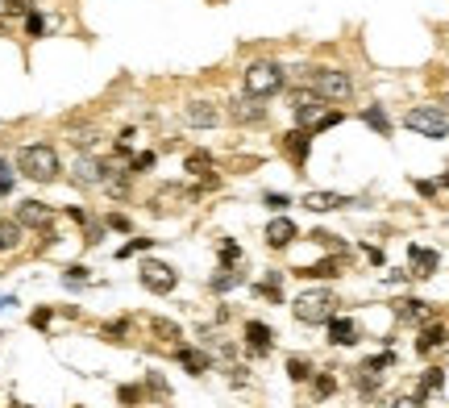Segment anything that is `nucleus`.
Here are the masks:
<instances>
[{"label": "nucleus", "instance_id": "f257e3e1", "mask_svg": "<svg viewBox=\"0 0 449 408\" xmlns=\"http://www.w3.org/2000/svg\"><path fill=\"white\" fill-rule=\"evenodd\" d=\"M17 167H21V175H30V180L50 183V180H58V167H63V163H58V150H54V146L34 142V146H25V150H21Z\"/></svg>", "mask_w": 449, "mask_h": 408}, {"label": "nucleus", "instance_id": "f03ea898", "mask_svg": "<svg viewBox=\"0 0 449 408\" xmlns=\"http://www.w3.org/2000/svg\"><path fill=\"white\" fill-rule=\"evenodd\" d=\"M279 88H283V67H279V63L258 58V63H250V67H246V92H250L254 100L274 96Z\"/></svg>", "mask_w": 449, "mask_h": 408}, {"label": "nucleus", "instance_id": "7ed1b4c3", "mask_svg": "<svg viewBox=\"0 0 449 408\" xmlns=\"http://www.w3.org/2000/svg\"><path fill=\"white\" fill-rule=\"evenodd\" d=\"M333 296L329 292H320V288H312V292H300L296 296V304H291V313L304 321V325H320V321H329L333 317Z\"/></svg>", "mask_w": 449, "mask_h": 408}, {"label": "nucleus", "instance_id": "20e7f679", "mask_svg": "<svg viewBox=\"0 0 449 408\" xmlns=\"http://www.w3.org/2000/svg\"><path fill=\"white\" fill-rule=\"evenodd\" d=\"M404 125L420 137H445L449 134V117L441 109H412L404 117Z\"/></svg>", "mask_w": 449, "mask_h": 408}, {"label": "nucleus", "instance_id": "39448f33", "mask_svg": "<svg viewBox=\"0 0 449 408\" xmlns=\"http://www.w3.org/2000/svg\"><path fill=\"white\" fill-rule=\"evenodd\" d=\"M312 92L320 96V100H350L354 96V80L346 75V71H316L312 75Z\"/></svg>", "mask_w": 449, "mask_h": 408}, {"label": "nucleus", "instance_id": "423d86ee", "mask_svg": "<svg viewBox=\"0 0 449 408\" xmlns=\"http://www.w3.org/2000/svg\"><path fill=\"white\" fill-rule=\"evenodd\" d=\"M141 288L167 296V292H175V271L167 263H141Z\"/></svg>", "mask_w": 449, "mask_h": 408}, {"label": "nucleus", "instance_id": "0eeeda50", "mask_svg": "<svg viewBox=\"0 0 449 408\" xmlns=\"http://www.w3.org/2000/svg\"><path fill=\"white\" fill-rule=\"evenodd\" d=\"M183 121H187L191 130H213V125H221V109L208 104V100H191V104L183 109Z\"/></svg>", "mask_w": 449, "mask_h": 408}, {"label": "nucleus", "instance_id": "6e6552de", "mask_svg": "<svg viewBox=\"0 0 449 408\" xmlns=\"http://www.w3.org/2000/svg\"><path fill=\"white\" fill-rule=\"evenodd\" d=\"M50 217H54V213H50V204H42V200H21L13 221H17L21 229H25V225H30V229H46V225H50Z\"/></svg>", "mask_w": 449, "mask_h": 408}, {"label": "nucleus", "instance_id": "1a4fd4ad", "mask_svg": "<svg viewBox=\"0 0 449 408\" xmlns=\"http://www.w3.org/2000/svg\"><path fill=\"white\" fill-rule=\"evenodd\" d=\"M308 150H312V137H308V130H291V134L283 137V154H287L296 167H304V163H308Z\"/></svg>", "mask_w": 449, "mask_h": 408}, {"label": "nucleus", "instance_id": "9d476101", "mask_svg": "<svg viewBox=\"0 0 449 408\" xmlns=\"http://www.w3.org/2000/svg\"><path fill=\"white\" fill-rule=\"evenodd\" d=\"M71 171H75V183H80V187H96V183H104V163H96L91 154H80Z\"/></svg>", "mask_w": 449, "mask_h": 408}, {"label": "nucleus", "instance_id": "9b49d317", "mask_svg": "<svg viewBox=\"0 0 449 408\" xmlns=\"http://www.w3.org/2000/svg\"><path fill=\"white\" fill-rule=\"evenodd\" d=\"M324 325H329V342H337V346H354V342H358V325L350 317H337V313H333Z\"/></svg>", "mask_w": 449, "mask_h": 408}, {"label": "nucleus", "instance_id": "f8f14e48", "mask_svg": "<svg viewBox=\"0 0 449 408\" xmlns=\"http://www.w3.org/2000/svg\"><path fill=\"white\" fill-rule=\"evenodd\" d=\"M354 204L350 196H337V192H308L304 196V209H316V213H333V209H346Z\"/></svg>", "mask_w": 449, "mask_h": 408}, {"label": "nucleus", "instance_id": "ddd939ff", "mask_svg": "<svg viewBox=\"0 0 449 408\" xmlns=\"http://www.w3.org/2000/svg\"><path fill=\"white\" fill-rule=\"evenodd\" d=\"M267 242L274 246V250L291 246V242H296V221H291V217H274V221L267 225Z\"/></svg>", "mask_w": 449, "mask_h": 408}, {"label": "nucleus", "instance_id": "4468645a", "mask_svg": "<svg viewBox=\"0 0 449 408\" xmlns=\"http://www.w3.org/2000/svg\"><path fill=\"white\" fill-rule=\"evenodd\" d=\"M229 117H233V121H241V125H254V121H263V117H267V109H263V104H254V96H250V100H229Z\"/></svg>", "mask_w": 449, "mask_h": 408}, {"label": "nucleus", "instance_id": "2eb2a0df", "mask_svg": "<svg viewBox=\"0 0 449 408\" xmlns=\"http://www.w3.org/2000/svg\"><path fill=\"white\" fill-rule=\"evenodd\" d=\"M407 259H412V275H420V279H424V275H433V271H437V263H441V259H437V250H429V246H412V250H407Z\"/></svg>", "mask_w": 449, "mask_h": 408}, {"label": "nucleus", "instance_id": "dca6fc26", "mask_svg": "<svg viewBox=\"0 0 449 408\" xmlns=\"http://www.w3.org/2000/svg\"><path fill=\"white\" fill-rule=\"evenodd\" d=\"M246 346H250L254 354H267V350H270V325L250 321V325H246Z\"/></svg>", "mask_w": 449, "mask_h": 408}, {"label": "nucleus", "instance_id": "f3484780", "mask_svg": "<svg viewBox=\"0 0 449 408\" xmlns=\"http://www.w3.org/2000/svg\"><path fill=\"white\" fill-rule=\"evenodd\" d=\"M21 246V225L13 217H0V254L4 250H17Z\"/></svg>", "mask_w": 449, "mask_h": 408}, {"label": "nucleus", "instance_id": "a211bd4d", "mask_svg": "<svg viewBox=\"0 0 449 408\" xmlns=\"http://www.w3.org/2000/svg\"><path fill=\"white\" fill-rule=\"evenodd\" d=\"M437 346H445V329H441V325H429V329L416 338V350L429 354V350H437Z\"/></svg>", "mask_w": 449, "mask_h": 408}, {"label": "nucleus", "instance_id": "6ab92c4d", "mask_svg": "<svg viewBox=\"0 0 449 408\" xmlns=\"http://www.w3.org/2000/svg\"><path fill=\"white\" fill-rule=\"evenodd\" d=\"M183 171H191V175H208V171H213V154H208V150H191L187 163H183Z\"/></svg>", "mask_w": 449, "mask_h": 408}, {"label": "nucleus", "instance_id": "aec40b11", "mask_svg": "<svg viewBox=\"0 0 449 408\" xmlns=\"http://www.w3.org/2000/svg\"><path fill=\"white\" fill-rule=\"evenodd\" d=\"M362 121H366V125H370V130H379V134H383V137L391 134V117H387V113H383V109H379V104H370V109H366V113H362Z\"/></svg>", "mask_w": 449, "mask_h": 408}, {"label": "nucleus", "instance_id": "412c9836", "mask_svg": "<svg viewBox=\"0 0 449 408\" xmlns=\"http://www.w3.org/2000/svg\"><path fill=\"white\" fill-rule=\"evenodd\" d=\"M337 267H341L337 259H324V263H316V267H300L296 275H304V279H333V275H341Z\"/></svg>", "mask_w": 449, "mask_h": 408}, {"label": "nucleus", "instance_id": "4be33fe9", "mask_svg": "<svg viewBox=\"0 0 449 408\" xmlns=\"http://www.w3.org/2000/svg\"><path fill=\"white\" fill-rule=\"evenodd\" d=\"M179 363L187 366L191 375H204V371H208V359H204L200 350H187V346H183V350H179Z\"/></svg>", "mask_w": 449, "mask_h": 408}, {"label": "nucleus", "instance_id": "5701e85b", "mask_svg": "<svg viewBox=\"0 0 449 408\" xmlns=\"http://www.w3.org/2000/svg\"><path fill=\"white\" fill-rule=\"evenodd\" d=\"M396 313H400L404 321H424V317H429V309H424L420 300H400V309H396Z\"/></svg>", "mask_w": 449, "mask_h": 408}, {"label": "nucleus", "instance_id": "b1692460", "mask_svg": "<svg viewBox=\"0 0 449 408\" xmlns=\"http://www.w3.org/2000/svg\"><path fill=\"white\" fill-rule=\"evenodd\" d=\"M287 100H291V109H296V113H304V109H308V104H316L320 96H316V92H304V88H296V92H287Z\"/></svg>", "mask_w": 449, "mask_h": 408}, {"label": "nucleus", "instance_id": "393cba45", "mask_svg": "<svg viewBox=\"0 0 449 408\" xmlns=\"http://www.w3.org/2000/svg\"><path fill=\"white\" fill-rule=\"evenodd\" d=\"M441 383H445V371L433 366V371L424 375V383H420V400H424V392H441Z\"/></svg>", "mask_w": 449, "mask_h": 408}, {"label": "nucleus", "instance_id": "a878e982", "mask_svg": "<svg viewBox=\"0 0 449 408\" xmlns=\"http://www.w3.org/2000/svg\"><path fill=\"white\" fill-rule=\"evenodd\" d=\"M237 283H241V271H229V267H224V275H213V288H217V292H229V288H237Z\"/></svg>", "mask_w": 449, "mask_h": 408}, {"label": "nucleus", "instance_id": "bb28decb", "mask_svg": "<svg viewBox=\"0 0 449 408\" xmlns=\"http://www.w3.org/2000/svg\"><path fill=\"white\" fill-rule=\"evenodd\" d=\"M25 34H30V38H42L46 34V17L42 13H25Z\"/></svg>", "mask_w": 449, "mask_h": 408}, {"label": "nucleus", "instance_id": "cd10ccee", "mask_svg": "<svg viewBox=\"0 0 449 408\" xmlns=\"http://www.w3.org/2000/svg\"><path fill=\"white\" fill-rule=\"evenodd\" d=\"M287 375H291V379H308V375H312V366L304 363V359H287Z\"/></svg>", "mask_w": 449, "mask_h": 408}, {"label": "nucleus", "instance_id": "c85d7f7f", "mask_svg": "<svg viewBox=\"0 0 449 408\" xmlns=\"http://www.w3.org/2000/svg\"><path fill=\"white\" fill-rule=\"evenodd\" d=\"M96 137H100V134L88 125V130H75V134H71V142H75L80 150H88V146H96Z\"/></svg>", "mask_w": 449, "mask_h": 408}, {"label": "nucleus", "instance_id": "c756f323", "mask_svg": "<svg viewBox=\"0 0 449 408\" xmlns=\"http://www.w3.org/2000/svg\"><path fill=\"white\" fill-rule=\"evenodd\" d=\"M333 388H337V383H333V375H316V379H312L316 396H333Z\"/></svg>", "mask_w": 449, "mask_h": 408}, {"label": "nucleus", "instance_id": "7c9ffc66", "mask_svg": "<svg viewBox=\"0 0 449 408\" xmlns=\"http://www.w3.org/2000/svg\"><path fill=\"white\" fill-rule=\"evenodd\" d=\"M150 167H154V154H150V150H146V154H134V159H129V171H150Z\"/></svg>", "mask_w": 449, "mask_h": 408}, {"label": "nucleus", "instance_id": "2f4dec72", "mask_svg": "<svg viewBox=\"0 0 449 408\" xmlns=\"http://www.w3.org/2000/svg\"><path fill=\"white\" fill-rule=\"evenodd\" d=\"M0 192H4V196L13 192V171H8V163H4V159H0Z\"/></svg>", "mask_w": 449, "mask_h": 408}, {"label": "nucleus", "instance_id": "473e14b6", "mask_svg": "<svg viewBox=\"0 0 449 408\" xmlns=\"http://www.w3.org/2000/svg\"><path fill=\"white\" fill-rule=\"evenodd\" d=\"M150 246V237H134L129 246H121V259H129V254H137V250H146Z\"/></svg>", "mask_w": 449, "mask_h": 408}, {"label": "nucleus", "instance_id": "72a5a7b5", "mask_svg": "<svg viewBox=\"0 0 449 408\" xmlns=\"http://www.w3.org/2000/svg\"><path fill=\"white\" fill-rule=\"evenodd\" d=\"M391 408H424L420 396H400V400H391Z\"/></svg>", "mask_w": 449, "mask_h": 408}, {"label": "nucleus", "instance_id": "f704fd0d", "mask_svg": "<svg viewBox=\"0 0 449 408\" xmlns=\"http://www.w3.org/2000/svg\"><path fill=\"white\" fill-rule=\"evenodd\" d=\"M108 229H121V233H129V217H121V213H108Z\"/></svg>", "mask_w": 449, "mask_h": 408}, {"label": "nucleus", "instance_id": "c9c22d12", "mask_svg": "<svg viewBox=\"0 0 449 408\" xmlns=\"http://www.w3.org/2000/svg\"><path fill=\"white\" fill-rule=\"evenodd\" d=\"M154 333H163V338H179V329H175L171 321H154Z\"/></svg>", "mask_w": 449, "mask_h": 408}, {"label": "nucleus", "instance_id": "e433bc0d", "mask_svg": "<svg viewBox=\"0 0 449 408\" xmlns=\"http://www.w3.org/2000/svg\"><path fill=\"white\" fill-rule=\"evenodd\" d=\"M63 279H67V283H84V279H88V271H84V267H67V275H63Z\"/></svg>", "mask_w": 449, "mask_h": 408}, {"label": "nucleus", "instance_id": "4c0bfd02", "mask_svg": "<svg viewBox=\"0 0 449 408\" xmlns=\"http://www.w3.org/2000/svg\"><path fill=\"white\" fill-rule=\"evenodd\" d=\"M4 13H30V0H4Z\"/></svg>", "mask_w": 449, "mask_h": 408}, {"label": "nucleus", "instance_id": "58836bf2", "mask_svg": "<svg viewBox=\"0 0 449 408\" xmlns=\"http://www.w3.org/2000/svg\"><path fill=\"white\" fill-rule=\"evenodd\" d=\"M30 321H34V329H46V325H50V309H38Z\"/></svg>", "mask_w": 449, "mask_h": 408}, {"label": "nucleus", "instance_id": "ea45409f", "mask_svg": "<svg viewBox=\"0 0 449 408\" xmlns=\"http://www.w3.org/2000/svg\"><path fill=\"white\" fill-rule=\"evenodd\" d=\"M267 204H270V209H287L291 200H287V196H279V192H270V196H267Z\"/></svg>", "mask_w": 449, "mask_h": 408}, {"label": "nucleus", "instance_id": "a19ab883", "mask_svg": "<svg viewBox=\"0 0 449 408\" xmlns=\"http://www.w3.org/2000/svg\"><path fill=\"white\" fill-rule=\"evenodd\" d=\"M221 254H224V263H237V242H224Z\"/></svg>", "mask_w": 449, "mask_h": 408}, {"label": "nucleus", "instance_id": "79ce46f5", "mask_svg": "<svg viewBox=\"0 0 449 408\" xmlns=\"http://www.w3.org/2000/svg\"><path fill=\"white\" fill-rule=\"evenodd\" d=\"M100 233H104V225H96V221H88V242H91V246L100 242Z\"/></svg>", "mask_w": 449, "mask_h": 408}, {"label": "nucleus", "instance_id": "37998d69", "mask_svg": "<svg viewBox=\"0 0 449 408\" xmlns=\"http://www.w3.org/2000/svg\"><path fill=\"white\" fill-rule=\"evenodd\" d=\"M104 333H108V338H121V333H125V321H113V325H108Z\"/></svg>", "mask_w": 449, "mask_h": 408}, {"label": "nucleus", "instance_id": "c03bdc74", "mask_svg": "<svg viewBox=\"0 0 449 408\" xmlns=\"http://www.w3.org/2000/svg\"><path fill=\"white\" fill-rule=\"evenodd\" d=\"M441 183H445V187H449V171H445V175H441Z\"/></svg>", "mask_w": 449, "mask_h": 408}, {"label": "nucleus", "instance_id": "a18cd8bd", "mask_svg": "<svg viewBox=\"0 0 449 408\" xmlns=\"http://www.w3.org/2000/svg\"><path fill=\"white\" fill-rule=\"evenodd\" d=\"M0 34H4V21H0Z\"/></svg>", "mask_w": 449, "mask_h": 408}]
</instances>
